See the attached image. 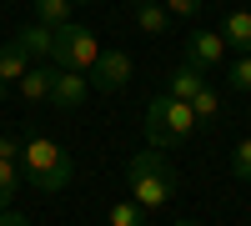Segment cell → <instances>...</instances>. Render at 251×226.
<instances>
[{"label":"cell","instance_id":"obj_23","mask_svg":"<svg viewBox=\"0 0 251 226\" xmlns=\"http://www.w3.org/2000/svg\"><path fill=\"white\" fill-rule=\"evenodd\" d=\"M5 91H10V86H5V80H0V100H5Z\"/></svg>","mask_w":251,"mask_h":226},{"label":"cell","instance_id":"obj_25","mask_svg":"<svg viewBox=\"0 0 251 226\" xmlns=\"http://www.w3.org/2000/svg\"><path fill=\"white\" fill-rule=\"evenodd\" d=\"M131 5H151V0H131Z\"/></svg>","mask_w":251,"mask_h":226},{"label":"cell","instance_id":"obj_24","mask_svg":"<svg viewBox=\"0 0 251 226\" xmlns=\"http://www.w3.org/2000/svg\"><path fill=\"white\" fill-rule=\"evenodd\" d=\"M71 5H91V0H71Z\"/></svg>","mask_w":251,"mask_h":226},{"label":"cell","instance_id":"obj_16","mask_svg":"<svg viewBox=\"0 0 251 226\" xmlns=\"http://www.w3.org/2000/svg\"><path fill=\"white\" fill-rule=\"evenodd\" d=\"M15 191H20V161H5V156H0V211H10Z\"/></svg>","mask_w":251,"mask_h":226},{"label":"cell","instance_id":"obj_15","mask_svg":"<svg viewBox=\"0 0 251 226\" xmlns=\"http://www.w3.org/2000/svg\"><path fill=\"white\" fill-rule=\"evenodd\" d=\"M71 0H35V20L40 25H50V30H60V25H71Z\"/></svg>","mask_w":251,"mask_h":226},{"label":"cell","instance_id":"obj_5","mask_svg":"<svg viewBox=\"0 0 251 226\" xmlns=\"http://www.w3.org/2000/svg\"><path fill=\"white\" fill-rule=\"evenodd\" d=\"M131 71H136V66H131V55H126V50H100V60H96L86 75H91V91L116 96V91L131 86Z\"/></svg>","mask_w":251,"mask_h":226},{"label":"cell","instance_id":"obj_11","mask_svg":"<svg viewBox=\"0 0 251 226\" xmlns=\"http://www.w3.org/2000/svg\"><path fill=\"white\" fill-rule=\"evenodd\" d=\"M50 75H55V66H40V60H35V66L15 80V91L25 96V100H46L50 96Z\"/></svg>","mask_w":251,"mask_h":226},{"label":"cell","instance_id":"obj_2","mask_svg":"<svg viewBox=\"0 0 251 226\" xmlns=\"http://www.w3.org/2000/svg\"><path fill=\"white\" fill-rule=\"evenodd\" d=\"M126 191H131V201L146 206V211L166 206V201L176 196V171H171V161H166V151L146 146V151H136L126 161Z\"/></svg>","mask_w":251,"mask_h":226},{"label":"cell","instance_id":"obj_13","mask_svg":"<svg viewBox=\"0 0 251 226\" xmlns=\"http://www.w3.org/2000/svg\"><path fill=\"white\" fill-rule=\"evenodd\" d=\"M136 25H141V35H166V30H171V10H166L161 0L136 5Z\"/></svg>","mask_w":251,"mask_h":226},{"label":"cell","instance_id":"obj_4","mask_svg":"<svg viewBox=\"0 0 251 226\" xmlns=\"http://www.w3.org/2000/svg\"><path fill=\"white\" fill-rule=\"evenodd\" d=\"M100 60V35L91 25H60L55 30V50H50V66L55 71H91Z\"/></svg>","mask_w":251,"mask_h":226},{"label":"cell","instance_id":"obj_26","mask_svg":"<svg viewBox=\"0 0 251 226\" xmlns=\"http://www.w3.org/2000/svg\"><path fill=\"white\" fill-rule=\"evenodd\" d=\"M176 226H196V221H176Z\"/></svg>","mask_w":251,"mask_h":226},{"label":"cell","instance_id":"obj_8","mask_svg":"<svg viewBox=\"0 0 251 226\" xmlns=\"http://www.w3.org/2000/svg\"><path fill=\"white\" fill-rule=\"evenodd\" d=\"M10 40H15V46L25 50L30 60H50V50H55V30H50V25H40V20H35V25H20Z\"/></svg>","mask_w":251,"mask_h":226},{"label":"cell","instance_id":"obj_9","mask_svg":"<svg viewBox=\"0 0 251 226\" xmlns=\"http://www.w3.org/2000/svg\"><path fill=\"white\" fill-rule=\"evenodd\" d=\"M201 86H206V71H196L191 60H181V66L166 75V96H176V100H191Z\"/></svg>","mask_w":251,"mask_h":226},{"label":"cell","instance_id":"obj_21","mask_svg":"<svg viewBox=\"0 0 251 226\" xmlns=\"http://www.w3.org/2000/svg\"><path fill=\"white\" fill-rule=\"evenodd\" d=\"M0 156H5V161H20V136H0Z\"/></svg>","mask_w":251,"mask_h":226},{"label":"cell","instance_id":"obj_19","mask_svg":"<svg viewBox=\"0 0 251 226\" xmlns=\"http://www.w3.org/2000/svg\"><path fill=\"white\" fill-rule=\"evenodd\" d=\"M231 176H236V181H251V136L236 141V151H231Z\"/></svg>","mask_w":251,"mask_h":226},{"label":"cell","instance_id":"obj_17","mask_svg":"<svg viewBox=\"0 0 251 226\" xmlns=\"http://www.w3.org/2000/svg\"><path fill=\"white\" fill-rule=\"evenodd\" d=\"M146 216H151L146 206H136L131 196H121L116 206H111V216H106V221H111V226H146Z\"/></svg>","mask_w":251,"mask_h":226},{"label":"cell","instance_id":"obj_18","mask_svg":"<svg viewBox=\"0 0 251 226\" xmlns=\"http://www.w3.org/2000/svg\"><path fill=\"white\" fill-rule=\"evenodd\" d=\"M226 86H231L236 96H251V55L226 60Z\"/></svg>","mask_w":251,"mask_h":226},{"label":"cell","instance_id":"obj_22","mask_svg":"<svg viewBox=\"0 0 251 226\" xmlns=\"http://www.w3.org/2000/svg\"><path fill=\"white\" fill-rule=\"evenodd\" d=\"M0 226H30V221H25V216H20V211L10 206V211H0Z\"/></svg>","mask_w":251,"mask_h":226},{"label":"cell","instance_id":"obj_14","mask_svg":"<svg viewBox=\"0 0 251 226\" xmlns=\"http://www.w3.org/2000/svg\"><path fill=\"white\" fill-rule=\"evenodd\" d=\"M191 116H196V126H211V121L221 116V91L216 86H201L191 96Z\"/></svg>","mask_w":251,"mask_h":226},{"label":"cell","instance_id":"obj_1","mask_svg":"<svg viewBox=\"0 0 251 226\" xmlns=\"http://www.w3.org/2000/svg\"><path fill=\"white\" fill-rule=\"evenodd\" d=\"M71 176H75V161H71V151L60 146V141H50V136L20 141V181H25L30 191L60 196L71 186Z\"/></svg>","mask_w":251,"mask_h":226},{"label":"cell","instance_id":"obj_20","mask_svg":"<svg viewBox=\"0 0 251 226\" xmlns=\"http://www.w3.org/2000/svg\"><path fill=\"white\" fill-rule=\"evenodd\" d=\"M161 5L171 10V20H176V15H196V10H201V0H161Z\"/></svg>","mask_w":251,"mask_h":226},{"label":"cell","instance_id":"obj_12","mask_svg":"<svg viewBox=\"0 0 251 226\" xmlns=\"http://www.w3.org/2000/svg\"><path fill=\"white\" fill-rule=\"evenodd\" d=\"M30 66H35V60H30L25 50H20L15 40H5V46H0V80H5V86H15V80L25 75Z\"/></svg>","mask_w":251,"mask_h":226},{"label":"cell","instance_id":"obj_6","mask_svg":"<svg viewBox=\"0 0 251 226\" xmlns=\"http://www.w3.org/2000/svg\"><path fill=\"white\" fill-rule=\"evenodd\" d=\"M226 40H221V30H196V35H186V60H191L196 71H221L226 66Z\"/></svg>","mask_w":251,"mask_h":226},{"label":"cell","instance_id":"obj_10","mask_svg":"<svg viewBox=\"0 0 251 226\" xmlns=\"http://www.w3.org/2000/svg\"><path fill=\"white\" fill-rule=\"evenodd\" d=\"M221 40L226 46H236L241 55H251V10H231L221 20Z\"/></svg>","mask_w":251,"mask_h":226},{"label":"cell","instance_id":"obj_3","mask_svg":"<svg viewBox=\"0 0 251 226\" xmlns=\"http://www.w3.org/2000/svg\"><path fill=\"white\" fill-rule=\"evenodd\" d=\"M191 131H196L191 100H176V96L156 91L151 106H146V146L171 151V146H186V141H191Z\"/></svg>","mask_w":251,"mask_h":226},{"label":"cell","instance_id":"obj_7","mask_svg":"<svg viewBox=\"0 0 251 226\" xmlns=\"http://www.w3.org/2000/svg\"><path fill=\"white\" fill-rule=\"evenodd\" d=\"M91 96V75L86 71H55L50 75V106L55 111H80V100H86Z\"/></svg>","mask_w":251,"mask_h":226}]
</instances>
